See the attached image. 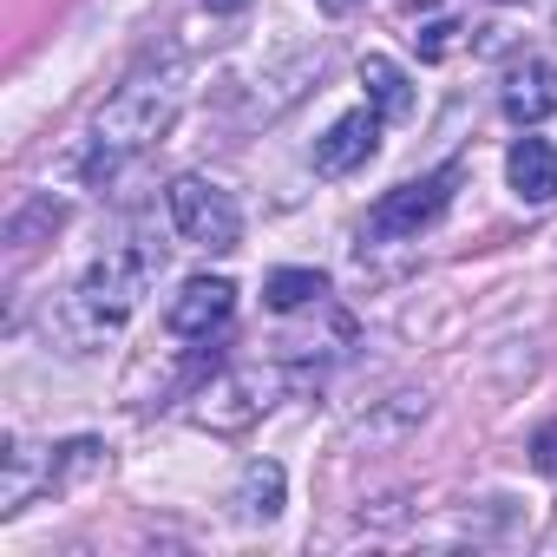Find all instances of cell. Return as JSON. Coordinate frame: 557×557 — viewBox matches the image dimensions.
Segmentation results:
<instances>
[{"label": "cell", "instance_id": "6da1fadb", "mask_svg": "<svg viewBox=\"0 0 557 557\" xmlns=\"http://www.w3.org/2000/svg\"><path fill=\"white\" fill-rule=\"evenodd\" d=\"M184 112V66L164 60V66H138L92 119V138H86V177H112L125 158L151 151Z\"/></svg>", "mask_w": 557, "mask_h": 557}, {"label": "cell", "instance_id": "7a4b0ae2", "mask_svg": "<svg viewBox=\"0 0 557 557\" xmlns=\"http://www.w3.org/2000/svg\"><path fill=\"white\" fill-rule=\"evenodd\" d=\"M158 269H164V243H119V249H106V256L86 269V283H79V296H73V315L92 329V342L138 315L145 289L158 283Z\"/></svg>", "mask_w": 557, "mask_h": 557}, {"label": "cell", "instance_id": "3957f363", "mask_svg": "<svg viewBox=\"0 0 557 557\" xmlns=\"http://www.w3.org/2000/svg\"><path fill=\"white\" fill-rule=\"evenodd\" d=\"M283 394H289V368H275V361L216 368V374L190 394V420L210 426V433H243V426H256Z\"/></svg>", "mask_w": 557, "mask_h": 557}, {"label": "cell", "instance_id": "277c9868", "mask_svg": "<svg viewBox=\"0 0 557 557\" xmlns=\"http://www.w3.org/2000/svg\"><path fill=\"white\" fill-rule=\"evenodd\" d=\"M453 184H459V164H440L426 177H407V184L381 190V203L368 210V243H413L420 230H433L453 203Z\"/></svg>", "mask_w": 557, "mask_h": 557}, {"label": "cell", "instance_id": "5b68a950", "mask_svg": "<svg viewBox=\"0 0 557 557\" xmlns=\"http://www.w3.org/2000/svg\"><path fill=\"white\" fill-rule=\"evenodd\" d=\"M171 223H177V236H184L190 249H203V256H230V249L243 243V210H236V197H230L223 184H210V177H177V184H171Z\"/></svg>", "mask_w": 557, "mask_h": 557}, {"label": "cell", "instance_id": "8992f818", "mask_svg": "<svg viewBox=\"0 0 557 557\" xmlns=\"http://www.w3.org/2000/svg\"><path fill=\"white\" fill-rule=\"evenodd\" d=\"M230 315H236V283H230V275H190V283L171 296V309H164L171 335H184V342L216 335Z\"/></svg>", "mask_w": 557, "mask_h": 557}, {"label": "cell", "instance_id": "52a82bcc", "mask_svg": "<svg viewBox=\"0 0 557 557\" xmlns=\"http://www.w3.org/2000/svg\"><path fill=\"white\" fill-rule=\"evenodd\" d=\"M381 112L374 106H355V112H342L322 138H315V171L322 177H348V171H361L374 151H381Z\"/></svg>", "mask_w": 557, "mask_h": 557}, {"label": "cell", "instance_id": "ba28073f", "mask_svg": "<svg viewBox=\"0 0 557 557\" xmlns=\"http://www.w3.org/2000/svg\"><path fill=\"white\" fill-rule=\"evenodd\" d=\"M498 106H505L511 125H544V119L557 112V66H550V60H524V66H511Z\"/></svg>", "mask_w": 557, "mask_h": 557}, {"label": "cell", "instance_id": "9c48e42d", "mask_svg": "<svg viewBox=\"0 0 557 557\" xmlns=\"http://www.w3.org/2000/svg\"><path fill=\"white\" fill-rule=\"evenodd\" d=\"M505 177L524 203H550L557 197V145L550 138H518L505 151Z\"/></svg>", "mask_w": 557, "mask_h": 557}, {"label": "cell", "instance_id": "30bf717a", "mask_svg": "<svg viewBox=\"0 0 557 557\" xmlns=\"http://www.w3.org/2000/svg\"><path fill=\"white\" fill-rule=\"evenodd\" d=\"M283 492H289V479H283V466L275 459H249L243 466V479H236V518H249V524H269L275 511H283Z\"/></svg>", "mask_w": 557, "mask_h": 557}, {"label": "cell", "instance_id": "8fae6325", "mask_svg": "<svg viewBox=\"0 0 557 557\" xmlns=\"http://www.w3.org/2000/svg\"><path fill=\"white\" fill-rule=\"evenodd\" d=\"M361 86H368V106H374L387 125L413 119V79H407L387 53H368V60H361Z\"/></svg>", "mask_w": 557, "mask_h": 557}, {"label": "cell", "instance_id": "7c38bea8", "mask_svg": "<svg viewBox=\"0 0 557 557\" xmlns=\"http://www.w3.org/2000/svg\"><path fill=\"white\" fill-rule=\"evenodd\" d=\"M262 302H269L275 315L322 309V302H329V275H322V269H269V283H262Z\"/></svg>", "mask_w": 557, "mask_h": 557}, {"label": "cell", "instance_id": "4fadbf2b", "mask_svg": "<svg viewBox=\"0 0 557 557\" xmlns=\"http://www.w3.org/2000/svg\"><path fill=\"white\" fill-rule=\"evenodd\" d=\"M27 492H34V453L21 446V440H8V479H0V511H21L27 505Z\"/></svg>", "mask_w": 557, "mask_h": 557}, {"label": "cell", "instance_id": "5bb4252c", "mask_svg": "<svg viewBox=\"0 0 557 557\" xmlns=\"http://www.w3.org/2000/svg\"><path fill=\"white\" fill-rule=\"evenodd\" d=\"M459 34H466L459 21H433V27H420V34H413V53H420V60H446V53L459 47Z\"/></svg>", "mask_w": 557, "mask_h": 557}, {"label": "cell", "instance_id": "9a60e30c", "mask_svg": "<svg viewBox=\"0 0 557 557\" xmlns=\"http://www.w3.org/2000/svg\"><path fill=\"white\" fill-rule=\"evenodd\" d=\"M531 466H537L544 479H557V420H544V426L531 433Z\"/></svg>", "mask_w": 557, "mask_h": 557}, {"label": "cell", "instance_id": "2e32d148", "mask_svg": "<svg viewBox=\"0 0 557 557\" xmlns=\"http://www.w3.org/2000/svg\"><path fill=\"white\" fill-rule=\"evenodd\" d=\"M203 8H210V14H236V8H243V0H203Z\"/></svg>", "mask_w": 557, "mask_h": 557}, {"label": "cell", "instance_id": "e0dca14e", "mask_svg": "<svg viewBox=\"0 0 557 557\" xmlns=\"http://www.w3.org/2000/svg\"><path fill=\"white\" fill-rule=\"evenodd\" d=\"M322 8H329V14H355V8H361V0H322Z\"/></svg>", "mask_w": 557, "mask_h": 557}, {"label": "cell", "instance_id": "ac0fdd59", "mask_svg": "<svg viewBox=\"0 0 557 557\" xmlns=\"http://www.w3.org/2000/svg\"><path fill=\"white\" fill-rule=\"evenodd\" d=\"M505 8H518V0H505Z\"/></svg>", "mask_w": 557, "mask_h": 557}]
</instances>
